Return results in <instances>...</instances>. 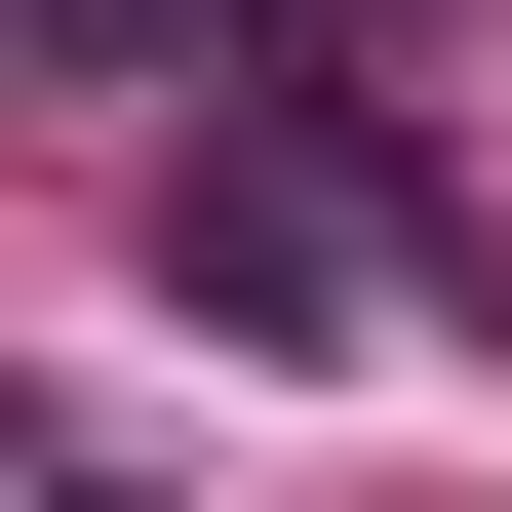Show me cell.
Instances as JSON below:
<instances>
[{
  "instance_id": "1",
  "label": "cell",
  "mask_w": 512,
  "mask_h": 512,
  "mask_svg": "<svg viewBox=\"0 0 512 512\" xmlns=\"http://www.w3.org/2000/svg\"><path fill=\"white\" fill-rule=\"evenodd\" d=\"M0 512H40V434H0Z\"/></svg>"
}]
</instances>
